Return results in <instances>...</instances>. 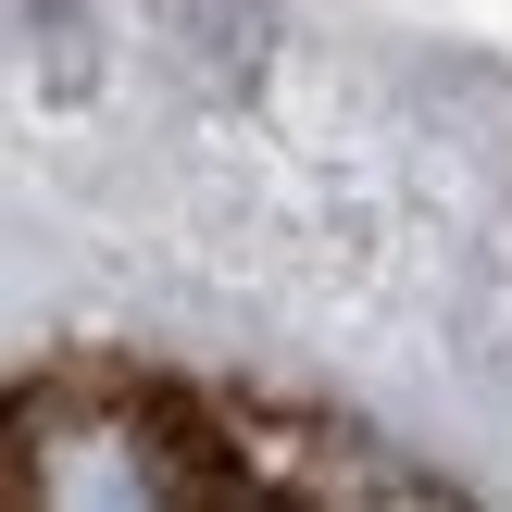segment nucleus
<instances>
[{
	"label": "nucleus",
	"mask_w": 512,
	"mask_h": 512,
	"mask_svg": "<svg viewBox=\"0 0 512 512\" xmlns=\"http://www.w3.org/2000/svg\"><path fill=\"white\" fill-rule=\"evenodd\" d=\"M238 450L163 388L125 375H63V388L0 413V500H63V512H150V500H225Z\"/></svg>",
	"instance_id": "obj_1"
},
{
	"label": "nucleus",
	"mask_w": 512,
	"mask_h": 512,
	"mask_svg": "<svg viewBox=\"0 0 512 512\" xmlns=\"http://www.w3.org/2000/svg\"><path fill=\"white\" fill-rule=\"evenodd\" d=\"M150 13H163V38H175V63H188V88L238 100L250 75H263V38H275L263 0H150Z\"/></svg>",
	"instance_id": "obj_2"
},
{
	"label": "nucleus",
	"mask_w": 512,
	"mask_h": 512,
	"mask_svg": "<svg viewBox=\"0 0 512 512\" xmlns=\"http://www.w3.org/2000/svg\"><path fill=\"white\" fill-rule=\"evenodd\" d=\"M75 13H88V0H25V25H38V38H50V25H75Z\"/></svg>",
	"instance_id": "obj_3"
}]
</instances>
